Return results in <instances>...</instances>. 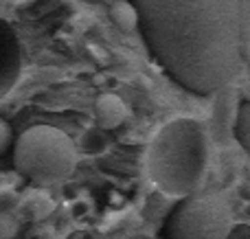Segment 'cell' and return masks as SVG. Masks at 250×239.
Listing matches in <instances>:
<instances>
[{"instance_id":"ba28073f","label":"cell","mask_w":250,"mask_h":239,"mask_svg":"<svg viewBox=\"0 0 250 239\" xmlns=\"http://www.w3.org/2000/svg\"><path fill=\"white\" fill-rule=\"evenodd\" d=\"M110 16H112V20L117 22L123 31H132L134 26L138 24V11H136V7H134V2L132 4H127V2L114 4Z\"/></svg>"},{"instance_id":"52a82bcc","label":"cell","mask_w":250,"mask_h":239,"mask_svg":"<svg viewBox=\"0 0 250 239\" xmlns=\"http://www.w3.org/2000/svg\"><path fill=\"white\" fill-rule=\"evenodd\" d=\"M235 136L239 145L250 154V101L239 105L237 119H235Z\"/></svg>"},{"instance_id":"277c9868","label":"cell","mask_w":250,"mask_h":239,"mask_svg":"<svg viewBox=\"0 0 250 239\" xmlns=\"http://www.w3.org/2000/svg\"><path fill=\"white\" fill-rule=\"evenodd\" d=\"M233 209L213 191L191 193L171 211L165 224L167 239H229L233 231Z\"/></svg>"},{"instance_id":"8992f818","label":"cell","mask_w":250,"mask_h":239,"mask_svg":"<svg viewBox=\"0 0 250 239\" xmlns=\"http://www.w3.org/2000/svg\"><path fill=\"white\" fill-rule=\"evenodd\" d=\"M97 112V125L104 127V130H114L127 119V105L119 99L117 95H104L97 99L95 105Z\"/></svg>"},{"instance_id":"30bf717a","label":"cell","mask_w":250,"mask_h":239,"mask_svg":"<svg viewBox=\"0 0 250 239\" xmlns=\"http://www.w3.org/2000/svg\"><path fill=\"white\" fill-rule=\"evenodd\" d=\"M13 143H16V136H13V127L9 125V121H4L0 117V156L9 154L13 149Z\"/></svg>"},{"instance_id":"5b68a950","label":"cell","mask_w":250,"mask_h":239,"mask_svg":"<svg viewBox=\"0 0 250 239\" xmlns=\"http://www.w3.org/2000/svg\"><path fill=\"white\" fill-rule=\"evenodd\" d=\"M22 75V46L16 29L0 18V99L9 95Z\"/></svg>"},{"instance_id":"7a4b0ae2","label":"cell","mask_w":250,"mask_h":239,"mask_svg":"<svg viewBox=\"0 0 250 239\" xmlns=\"http://www.w3.org/2000/svg\"><path fill=\"white\" fill-rule=\"evenodd\" d=\"M151 184L167 198H187L202 184L208 169V136L200 121L180 117L154 134L145 154Z\"/></svg>"},{"instance_id":"8fae6325","label":"cell","mask_w":250,"mask_h":239,"mask_svg":"<svg viewBox=\"0 0 250 239\" xmlns=\"http://www.w3.org/2000/svg\"><path fill=\"white\" fill-rule=\"evenodd\" d=\"M123 239H156V237L145 235V233H132V235H125Z\"/></svg>"},{"instance_id":"3957f363","label":"cell","mask_w":250,"mask_h":239,"mask_svg":"<svg viewBox=\"0 0 250 239\" xmlns=\"http://www.w3.org/2000/svg\"><path fill=\"white\" fill-rule=\"evenodd\" d=\"M13 165L18 174L38 187H55L73 176L77 167V145L55 125H31L13 143Z\"/></svg>"},{"instance_id":"9c48e42d","label":"cell","mask_w":250,"mask_h":239,"mask_svg":"<svg viewBox=\"0 0 250 239\" xmlns=\"http://www.w3.org/2000/svg\"><path fill=\"white\" fill-rule=\"evenodd\" d=\"M82 145H83V149H86L88 154L105 152V147H108L105 130H104V127H92V130H88L86 134H83V139H82Z\"/></svg>"},{"instance_id":"6da1fadb","label":"cell","mask_w":250,"mask_h":239,"mask_svg":"<svg viewBox=\"0 0 250 239\" xmlns=\"http://www.w3.org/2000/svg\"><path fill=\"white\" fill-rule=\"evenodd\" d=\"M138 26L165 73L195 95H213L250 57V0H134Z\"/></svg>"}]
</instances>
